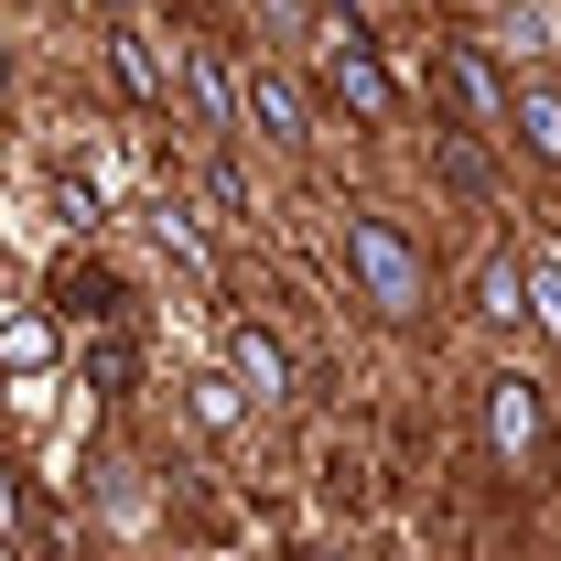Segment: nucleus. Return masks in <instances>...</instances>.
Returning <instances> with one entry per match:
<instances>
[{
    "label": "nucleus",
    "mask_w": 561,
    "mask_h": 561,
    "mask_svg": "<svg viewBox=\"0 0 561 561\" xmlns=\"http://www.w3.org/2000/svg\"><path fill=\"white\" fill-rule=\"evenodd\" d=\"M496 130L518 140L529 162H551V173H561V87H551V76H518V87H507V119H496Z\"/></svg>",
    "instance_id": "obj_5"
},
{
    "label": "nucleus",
    "mask_w": 561,
    "mask_h": 561,
    "mask_svg": "<svg viewBox=\"0 0 561 561\" xmlns=\"http://www.w3.org/2000/svg\"><path fill=\"white\" fill-rule=\"evenodd\" d=\"M119 87L130 98H173V76L151 66V44H130V33H119Z\"/></svg>",
    "instance_id": "obj_12"
},
{
    "label": "nucleus",
    "mask_w": 561,
    "mask_h": 561,
    "mask_svg": "<svg viewBox=\"0 0 561 561\" xmlns=\"http://www.w3.org/2000/svg\"><path fill=\"white\" fill-rule=\"evenodd\" d=\"M324 87L346 98L367 130H389V119H400V76L378 66V44H335V55H324Z\"/></svg>",
    "instance_id": "obj_4"
},
{
    "label": "nucleus",
    "mask_w": 561,
    "mask_h": 561,
    "mask_svg": "<svg viewBox=\"0 0 561 561\" xmlns=\"http://www.w3.org/2000/svg\"><path fill=\"white\" fill-rule=\"evenodd\" d=\"M518 313H529V324L561 346V260H529V291H518Z\"/></svg>",
    "instance_id": "obj_11"
},
{
    "label": "nucleus",
    "mask_w": 561,
    "mask_h": 561,
    "mask_svg": "<svg viewBox=\"0 0 561 561\" xmlns=\"http://www.w3.org/2000/svg\"><path fill=\"white\" fill-rule=\"evenodd\" d=\"M238 411H249V389H238V378H195V421H206V432H227Z\"/></svg>",
    "instance_id": "obj_13"
},
{
    "label": "nucleus",
    "mask_w": 561,
    "mask_h": 561,
    "mask_svg": "<svg viewBox=\"0 0 561 561\" xmlns=\"http://www.w3.org/2000/svg\"><path fill=\"white\" fill-rule=\"evenodd\" d=\"M443 184H465V195H486V151H476V140H443Z\"/></svg>",
    "instance_id": "obj_15"
},
{
    "label": "nucleus",
    "mask_w": 561,
    "mask_h": 561,
    "mask_svg": "<svg viewBox=\"0 0 561 561\" xmlns=\"http://www.w3.org/2000/svg\"><path fill=\"white\" fill-rule=\"evenodd\" d=\"M518 291H529V260L496 249L486 271H476V313H486V324H518Z\"/></svg>",
    "instance_id": "obj_9"
},
{
    "label": "nucleus",
    "mask_w": 561,
    "mask_h": 561,
    "mask_svg": "<svg viewBox=\"0 0 561 561\" xmlns=\"http://www.w3.org/2000/svg\"><path fill=\"white\" fill-rule=\"evenodd\" d=\"M227 378H238V389H249V400L271 411L280 389H291V356H280L271 335H260V324H238V335H227Z\"/></svg>",
    "instance_id": "obj_7"
},
{
    "label": "nucleus",
    "mask_w": 561,
    "mask_h": 561,
    "mask_svg": "<svg viewBox=\"0 0 561 561\" xmlns=\"http://www.w3.org/2000/svg\"><path fill=\"white\" fill-rule=\"evenodd\" d=\"M346 271H356V291H367L389 324H411L421 302H432V260H421V238L400 227V216H378V206L346 216Z\"/></svg>",
    "instance_id": "obj_1"
},
{
    "label": "nucleus",
    "mask_w": 561,
    "mask_h": 561,
    "mask_svg": "<svg viewBox=\"0 0 561 561\" xmlns=\"http://www.w3.org/2000/svg\"><path fill=\"white\" fill-rule=\"evenodd\" d=\"M238 119H249L260 140H280V151H302V140H313V98H302L280 66H249L238 76Z\"/></svg>",
    "instance_id": "obj_3"
},
{
    "label": "nucleus",
    "mask_w": 561,
    "mask_h": 561,
    "mask_svg": "<svg viewBox=\"0 0 561 561\" xmlns=\"http://www.w3.org/2000/svg\"><path fill=\"white\" fill-rule=\"evenodd\" d=\"M44 356H55V324H11L0 335V367H44Z\"/></svg>",
    "instance_id": "obj_14"
},
{
    "label": "nucleus",
    "mask_w": 561,
    "mask_h": 561,
    "mask_svg": "<svg viewBox=\"0 0 561 561\" xmlns=\"http://www.w3.org/2000/svg\"><path fill=\"white\" fill-rule=\"evenodd\" d=\"M496 33H507V55H551V44H561V11H551V0H507Z\"/></svg>",
    "instance_id": "obj_10"
},
{
    "label": "nucleus",
    "mask_w": 561,
    "mask_h": 561,
    "mask_svg": "<svg viewBox=\"0 0 561 561\" xmlns=\"http://www.w3.org/2000/svg\"><path fill=\"white\" fill-rule=\"evenodd\" d=\"M184 87H195V119H206V130H238V87L216 66V44H184Z\"/></svg>",
    "instance_id": "obj_8"
},
{
    "label": "nucleus",
    "mask_w": 561,
    "mask_h": 561,
    "mask_svg": "<svg viewBox=\"0 0 561 561\" xmlns=\"http://www.w3.org/2000/svg\"><path fill=\"white\" fill-rule=\"evenodd\" d=\"M486 454L507 476H540L551 465V411H540V378H486Z\"/></svg>",
    "instance_id": "obj_2"
},
{
    "label": "nucleus",
    "mask_w": 561,
    "mask_h": 561,
    "mask_svg": "<svg viewBox=\"0 0 561 561\" xmlns=\"http://www.w3.org/2000/svg\"><path fill=\"white\" fill-rule=\"evenodd\" d=\"M443 87H454V98H465L486 130L507 119V76H496V55H486V44H443Z\"/></svg>",
    "instance_id": "obj_6"
}]
</instances>
